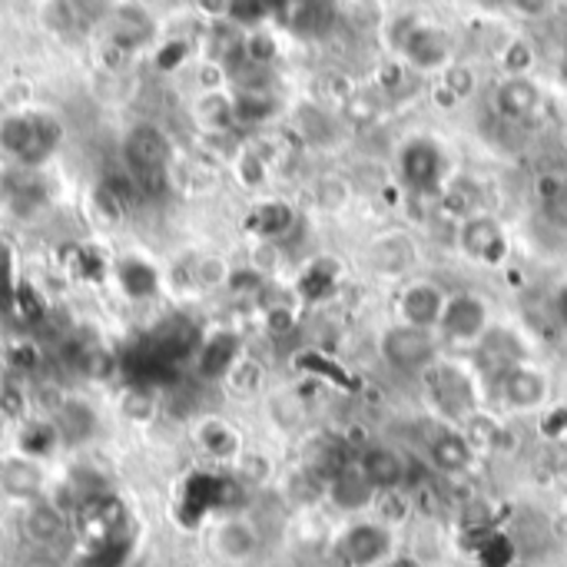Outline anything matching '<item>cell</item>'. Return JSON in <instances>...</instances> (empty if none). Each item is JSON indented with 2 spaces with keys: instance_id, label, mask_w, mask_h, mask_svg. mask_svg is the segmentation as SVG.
I'll return each mask as SVG.
<instances>
[{
  "instance_id": "1",
  "label": "cell",
  "mask_w": 567,
  "mask_h": 567,
  "mask_svg": "<svg viewBox=\"0 0 567 567\" xmlns=\"http://www.w3.org/2000/svg\"><path fill=\"white\" fill-rule=\"evenodd\" d=\"M0 146L23 163H40L60 146V123L43 113L10 116L0 126Z\"/></svg>"
},
{
  "instance_id": "2",
  "label": "cell",
  "mask_w": 567,
  "mask_h": 567,
  "mask_svg": "<svg viewBox=\"0 0 567 567\" xmlns=\"http://www.w3.org/2000/svg\"><path fill=\"white\" fill-rule=\"evenodd\" d=\"M382 355L395 372H429L439 365V339L432 329H415V326H392L382 336Z\"/></svg>"
},
{
  "instance_id": "3",
  "label": "cell",
  "mask_w": 567,
  "mask_h": 567,
  "mask_svg": "<svg viewBox=\"0 0 567 567\" xmlns=\"http://www.w3.org/2000/svg\"><path fill=\"white\" fill-rule=\"evenodd\" d=\"M392 555V532L385 525L359 522L339 538V558L346 567H379Z\"/></svg>"
},
{
  "instance_id": "4",
  "label": "cell",
  "mask_w": 567,
  "mask_h": 567,
  "mask_svg": "<svg viewBox=\"0 0 567 567\" xmlns=\"http://www.w3.org/2000/svg\"><path fill=\"white\" fill-rule=\"evenodd\" d=\"M442 166L445 159L435 140H409L399 153V173L405 186L415 193H432L442 183Z\"/></svg>"
},
{
  "instance_id": "5",
  "label": "cell",
  "mask_w": 567,
  "mask_h": 567,
  "mask_svg": "<svg viewBox=\"0 0 567 567\" xmlns=\"http://www.w3.org/2000/svg\"><path fill=\"white\" fill-rule=\"evenodd\" d=\"M439 332L449 339V342H478L485 339L488 332V306L478 299V296H455L445 302V312H442V322H439Z\"/></svg>"
},
{
  "instance_id": "6",
  "label": "cell",
  "mask_w": 567,
  "mask_h": 567,
  "mask_svg": "<svg viewBox=\"0 0 567 567\" xmlns=\"http://www.w3.org/2000/svg\"><path fill=\"white\" fill-rule=\"evenodd\" d=\"M432 382V402L439 405L442 415L449 419H468L475 412V385L472 379L455 369V365H432L429 369Z\"/></svg>"
},
{
  "instance_id": "7",
  "label": "cell",
  "mask_w": 567,
  "mask_h": 567,
  "mask_svg": "<svg viewBox=\"0 0 567 567\" xmlns=\"http://www.w3.org/2000/svg\"><path fill=\"white\" fill-rule=\"evenodd\" d=\"M462 249L468 252V259L485 262V266H498L508 256V236L502 229L498 219L492 216H475L462 226Z\"/></svg>"
},
{
  "instance_id": "8",
  "label": "cell",
  "mask_w": 567,
  "mask_h": 567,
  "mask_svg": "<svg viewBox=\"0 0 567 567\" xmlns=\"http://www.w3.org/2000/svg\"><path fill=\"white\" fill-rule=\"evenodd\" d=\"M445 296L432 286V282H415L402 292V322L415 326V329H439L442 312H445Z\"/></svg>"
},
{
  "instance_id": "9",
  "label": "cell",
  "mask_w": 567,
  "mask_h": 567,
  "mask_svg": "<svg viewBox=\"0 0 567 567\" xmlns=\"http://www.w3.org/2000/svg\"><path fill=\"white\" fill-rule=\"evenodd\" d=\"M123 156L133 166V176L153 173V169H163V163L169 156V143L156 126H136V130H130V136L123 143Z\"/></svg>"
},
{
  "instance_id": "10",
  "label": "cell",
  "mask_w": 567,
  "mask_h": 567,
  "mask_svg": "<svg viewBox=\"0 0 567 567\" xmlns=\"http://www.w3.org/2000/svg\"><path fill=\"white\" fill-rule=\"evenodd\" d=\"M502 399L508 402V409L518 412H532L548 399V379L528 365H515L505 379H502Z\"/></svg>"
},
{
  "instance_id": "11",
  "label": "cell",
  "mask_w": 567,
  "mask_h": 567,
  "mask_svg": "<svg viewBox=\"0 0 567 567\" xmlns=\"http://www.w3.org/2000/svg\"><path fill=\"white\" fill-rule=\"evenodd\" d=\"M359 468H362V475L369 478V485L375 492H395L405 482V475H409L402 455L395 449H389V445L365 449V455L359 458Z\"/></svg>"
},
{
  "instance_id": "12",
  "label": "cell",
  "mask_w": 567,
  "mask_h": 567,
  "mask_svg": "<svg viewBox=\"0 0 567 567\" xmlns=\"http://www.w3.org/2000/svg\"><path fill=\"white\" fill-rule=\"evenodd\" d=\"M429 455H432V465L455 475V472H465L472 465V442L468 435L455 432V429H439L429 442Z\"/></svg>"
},
{
  "instance_id": "13",
  "label": "cell",
  "mask_w": 567,
  "mask_h": 567,
  "mask_svg": "<svg viewBox=\"0 0 567 567\" xmlns=\"http://www.w3.org/2000/svg\"><path fill=\"white\" fill-rule=\"evenodd\" d=\"M332 502L342 508V512H362L372 505L375 498V488L369 485V478L362 475L359 465H342L336 475H332V488H329Z\"/></svg>"
},
{
  "instance_id": "14",
  "label": "cell",
  "mask_w": 567,
  "mask_h": 567,
  "mask_svg": "<svg viewBox=\"0 0 567 567\" xmlns=\"http://www.w3.org/2000/svg\"><path fill=\"white\" fill-rule=\"evenodd\" d=\"M498 110L508 116V120H532L542 106V93L532 80L525 76H512L498 86Z\"/></svg>"
},
{
  "instance_id": "15",
  "label": "cell",
  "mask_w": 567,
  "mask_h": 567,
  "mask_svg": "<svg viewBox=\"0 0 567 567\" xmlns=\"http://www.w3.org/2000/svg\"><path fill=\"white\" fill-rule=\"evenodd\" d=\"M405 56L415 63V66H439L449 53V43L445 37L435 30V27H422V23H412L409 27V37H405Z\"/></svg>"
},
{
  "instance_id": "16",
  "label": "cell",
  "mask_w": 567,
  "mask_h": 567,
  "mask_svg": "<svg viewBox=\"0 0 567 567\" xmlns=\"http://www.w3.org/2000/svg\"><path fill=\"white\" fill-rule=\"evenodd\" d=\"M236 359H239V339L233 332H219L199 349V372L206 379H223L236 365Z\"/></svg>"
},
{
  "instance_id": "17",
  "label": "cell",
  "mask_w": 567,
  "mask_h": 567,
  "mask_svg": "<svg viewBox=\"0 0 567 567\" xmlns=\"http://www.w3.org/2000/svg\"><path fill=\"white\" fill-rule=\"evenodd\" d=\"M3 199L10 203L13 213H30L47 203V186L33 173H10L3 179Z\"/></svg>"
},
{
  "instance_id": "18",
  "label": "cell",
  "mask_w": 567,
  "mask_h": 567,
  "mask_svg": "<svg viewBox=\"0 0 567 567\" xmlns=\"http://www.w3.org/2000/svg\"><path fill=\"white\" fill-rule=\"evenodd\" d=\"M332 23H336V7L329 3H302L296 7V17H292V30L302 37H322Z\"/></svg>"
},
{
  "instance_id": "19",
  "label": "cell",
  "mask_w": 567,
  "mask_h": 567,
  "mask_svg": "<svg viewBox=\"0 0 567 567\" xmlns=\"http://www.w3.org/2000/svg\"><path fill=\"white\" fill-rule=\"evenodd\" d=\"M56 415H60V435H63L66 442L86 439V435L93 432V425H96L90 405H83V402H66Z\"/></svg>"
},
{
  "instance_id": "20",
  "label": "cell",
  "mask_w": 567,
  "mask_h": 567,
  "mask_svg": "<svg viewBox=\"0 0 567 567\" xmlns=\"http://www.w3.org/2000/svg\"><path fill=\"white\" fill-rule=\"evenodd\" d=\"M120 282H123V289H126L130 296L146 299V296L156 292V269L146 266V262H140V259H126V262L120 266Z\"/></svg>"
},
{
  "instance_id": "21",
  "label": "cell",
  "mask_w": 567,
  "mask_h": 567,
  "mask_svg": "<svg viewBox=\"0 0 567 567\" xmlns=\"http://www.w3.org/2000/svg\"><path fill=\"white\" fill-rule=\"evenodd\" d=\"M249 226L252 233H262V236H276V233H286L292 226V209L286 203H262L252 216H249Z\"/></svg>"
},
{
  "instance_id": "22",
  "label": "cell",
  "mask_w": 567,
  "mask_h": 567,
  "mask_svg": "<svg viewBox=\"0 0 567 567\" xmlns=\"http://www.w3.org/2000/svg\"><path fill=\"white\" fill-rule=\"evenodd\" d=\"M219 551L226 558H249L256 551V532L243 522H229L219 532Z\"/></svg>"
},
{
  "instance_id": "23",
  "label": "cell",
  "mask_w": 567,
  "mask_h": 567,
  "mask_svg": "<svg viewBox=\"0 0 567 567\" xmlns=\"http://www.w3.org/2000/svg\"><path fill=\"white\" fill-rule=\"evenodd\" d=\"M0 482L10 495H33L40 488V472L30 462H7L0 468Z\"/></svg>"
},
{
  "instance_id": "24",
  "label": "cell",
  "mask_w": 567,
  "mask_h": 567,
  "mask_svg": "<svg viewBox=\"0 0 567 567\" xmlns=\"http://www.w3.org/2000/svg\"><path fill=\"white\" fill-rule=\"evenodd\" d=\"M336 279H339V276H336V266H332V262H316V266L302 276L299 289H302L306 299L319 302V299H326V296L336 292Z\"/></svg>"
},
{
  "instance_id": "25",
  "label": "cell",
  "mask_w": 567,
  "mask_h": 567,
  "mask_svg": "<svg viewBox=\"0 0 567 567\" xmlns=\"http://www.w3.org/2000/svg\"><path fill=\"white\" fill-rule=\"evenodd\" d=\"M60 532H63V518H60V512H56V508L40 505V508H33V512H30V518H27V535H30L33 542L47 545V542L60 538Z\"/></svg>"
},
{
  "instance_id": "26",
  "label": "cell",
  "mask_w": 567,
  "mask_h": 567,
  "mask_svg": "<svg viewBox=\"0 0 567 567\" xmlns=\"http://www.w3.org/2000/svg\"><path fill=\"white\" fill-rule=\"evenodd\" d=\"M276 113V100L266 93H239L233 103V116L243 123H262Z\"/></svg>"
},
{
  "instance_id": "27",
  "label": "cell",
  "mask_w": 567,
  "mask_h": 567,
  "mask_svg": "<svg viewBox=\"0 0 567 567\" xmlns=\"http://www.w3.org/2000/svg\"><path fill=\"white\" fill-rule=\"evenodd\" d=\"M53 445H56V429L47 425V422H33V425H27L23 435H20V449H23L27 455H33V458L53 452Z\"/></svg>"
},
{
  "instance_id": "28",
  "label": "cell",
  "mask_w": 567,
  "mask_h": 567,
  "mask_svg": "<svg viewBox=\"0 0 567 567\" xmlns=\"http://www.w3.org/2000/svg\"><path fill=\"white\" fill-rule=\"evenodd\" d=\"M17 302V286H13V252L7 243H0V316L7 319Z\"/></svg>"
},
{
  "instance_id": "29",
  "label": "cell",
  "mask_w": 567,
  "mask_h": 567,
  "mask_svg": "<svg viewBox=\"0 0 567 567\" xmlns=\"http://www.w3.org/2000/svg\"><path fill=\"white\" fill-rule=\"evenodd\" d=\"M203 445H206L213 455H219V458H229V455L236 452V435H233L226 425L213 422V425H206V429H203Z\"/></svg>"
},
{
  "instance_id": "30",
  "label": "cell",
  "mask_w": 567,
  "mask_h": 567,
  "mask_svg": "<svg viewBox=\"0 0 567 567\" xmlns=\"http://www.w3.org/2000/svg\"><path fill=\"white\" fill-rule=\"evenodd\" d=\"M17 302H20V312H23V319H30V322H40V319H47V306H43V299L37 296V289L33 286H17Z\"/></svg>"
},
{
  "instance_id": "31",
  "label": "cell",
  "mask_w": 567,
  "mask_h": 567,
  "mask_svg": "<svg viewBox=\"0 0 567 567\" xmlns=\"http://www.w3.org/2000/svg\"><path fill=\"white\" fill-rule=\"evenodd\" d=\"M23 409H27L23 389H17V385H7V389L0 392V412H3L7 419H20V415H23Z\"/></svg>"
},
{
  "instance_id": "32",
  "label": "cell",
  "mask_w": 567,
  "mask_h": 567,
  "mask_svg": "<svg viewBox=\"0 0 567 567\" xmlns=\"http://www.w3.org/2000/svg\"><path fill=\"white\" fill-rule=\"evenodd\" d=\"M229 13H233V20H239V23H259V20L269 13V7H266V3H233Z\"/></svg>"
},
{
  "instance_id": "33",
  "label": "cell",
  "mask_w": 567,
  "mask_h": 567,
  "mask_svg": "<svg viewBox=\"0 0 567 567\" xmlns=\"http://www.w3.org/2000/svg\"><path fill=\"white\" fill-rule=\"evenodd\" d=\"M73 272H76V276H83V279H96V276L103 272V262L96 259V252H76Z\"/></svg>"
},
{
  "instance_id": "34",
  "label": "cell",
  "mask_w": 567,
  "mask_h": 567,
  "mask_svg": "<svg viewBox=\"0 0 567 567\" xmlns=\"http://www.w3.org/2000/svg\"><path fill=\"white\" fill-rule=\"evenodd\" d=\"M449 83H452V90H455L458 96H468V90H472V73H468L465 66H455V70L449 73Z\"/></svg>"
},
{
  "instance_id": "35",
  "label": "cell",
  "mask_w": 567,
  "mask_h": 567,
  "mask_svg": "<svg viewBox=\"0 0 567 567\" xmlns=\"http://www.w3.org/2000/svg\"><path fill=\"white\" fill-rule=\"evenodd\" d=\"M183 56H186V47H183V43H173V47H166V50L159 53V66H163V70H173Z\"/></svg>"
},
{
  "instance_id": "36",
  "label": "cell",
  "mask_w": 567,
  "mask_h": 567,
  "mask_svg": "<svg viewBox=\"0 0 567 567\" xmlns=\"http://www.w3.org/2000/svg\"><path fill=\"white\" fill-rule=\"evenodd\" d=\"M13 365L33 369V365H37V349H33V346H17V349H13Z\"/></svg>"
},
{
  "instance_id": "37",
  "label": "cell",
  "mask_w": 567,
  "mask_h": 567,
  "mask_svg": "<svg viewBox=\"0 0 567 567\" xmlns=\"http://www.w3.org/2000/svg\"><path fill=\"white\" fill-rule=\"evenodd\" d=\"M249 53H252L256 60H269V56H272V40H269V37H256V40L249 43Z\"/></svg>"
},
{
  "instance_id": "38",
  "label": "cell",
  "mask_w": 567,
  "mask_h": 567,
  "mask_svg": "<svg viewBox=\"0 0 567 567\" xmlns=\"http://www.w3.org/2000/svg\"><path fill=\"white\" fill-rule=\"evenodd\" d=\"M525 63H528V50H525L522 43H515V47L508 50V66H512V70H522Z\"/></svg>"
},
{
  "instance_id": "39",
  "label": "cell",
  "mask_w": 567,
  "mask_h": 567,
  "mask_svg": "<svg viewBox=\"0 0 567 567\" xmlns=\"http://www.w3.org/2000/svg\"><path fill=\"white\" fill-rule=\"evenodd\" d=\"M555 316H558V322L567 329V282L558 289V296H555Z\"/></svg>"
}]
</instances>
